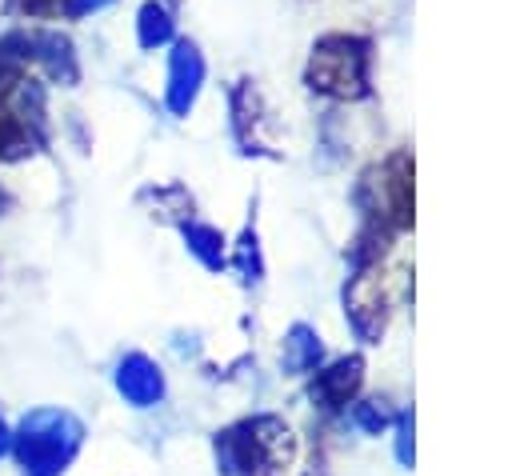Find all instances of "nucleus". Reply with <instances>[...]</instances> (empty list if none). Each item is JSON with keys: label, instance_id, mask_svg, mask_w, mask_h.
Instances as JSON below:
<instances>
[{"label": "nucleus", "instance_id": "nucleus-11", "mask_svg": "<svg viewBox=\"0 0 512 476\" xmlns=\"http://www.w3.org/2000/svg\"><path fill=\"white\" fill-rule=\"evenodd\" d=\"M184 240L204 260V268H220L224 264V236L216 228H208V224H184Z\"/></svg>", "mask_w": 512, "mask_h": 476}, {"label": "nucleus", "instance_id": "nucleus-13", "mask_svg": "<svg viewBox=\"0 0 512 476\" xmlns=\"http://www.w3.org/2000/svg\"><path fill=\"white\" fill-rule=\"evenodd\" d=\"M352 420H356L364 432H380V428H388V424H392V412H388L380 400H368V404H356Z\"/></svg>", "mask_w": 512, "mask_h": 476}, {"label": "nucleus", "instance_id": "nucleus-8", "mask_svg": "<svg viewBox=\"0 0 512 476\" xmlns=\"http://www.w3.org/2000/svg\"><path fill=\"white\" fill-rule=\"evenodd\" d=\"M196 84H200V60L188 44L176 48L172 56V88H168V108L172 112H188L192 96H196Z\"/></svg>", "mask_w": 512, "mask_h": 476}, {"label": "nucleus", "instance_id": "nucleus-6", "mask_svg": "<svg viewBox=\"0 0 512 476\" xmlns=\"http://www.w3.org/2000/svg\"><path fill=\"white\" fill-rule=\"evenodd\" d=\"M360 380H364V360H360V356L336 360L332 368L316 372V380H312V400H316L320 408L336 412V408H344V404L356 396Z\"/></svg>", "mask_w": 512, "mask_h": 476}, {"label": "nucleus", "instance_id": "nucleus-19", "mask_svg": "<svg viewBox=\"0 0 512 476\" xmlns=\"http://www.w3.org/2000/svg\"><path fill=\"white\" fill-rule=\"evenodd\" d=\"M4 208H8V192L0 188V212H4Z\"/></svg>", "mask_w": 512, "mask_h": 476}, {"label": "nucleus", "instance_id": "nucleus-12", "mask_svg": "<svg viewBox=\"0 0 512 476\" xmlns=\"http://www.w3.org/2000/svg\"><path fill=\"white\" fill-rule=\"evenodd\" d=\"M8 8L28 16V20H60L64 0H8Z\"/></svg>", "mask_w": 512, "mask_h": 476}, {"label": "nucleus", "instance_id": "nucleus-17", "mask_svg": "<svg viewBox=\"0 0 512 476\" xmlns=\"http://www.w3.org/2000/svg\"><path fill=\"white\" fill-rule=\"evenodd\" d=\"M100 4H108V0H64V12L60 16H84V12L100 8Z\"/></svg>", "mask_w": 512, "mask_h": 476}, {"label": "nucleus", "instance_id": "nucleus-10", "mask_svg": "<svg viewBox=\"0 0 512 476\" xmlns=\"http://www.w3.org/2000/svg\"><path fill=\"white\" fill-rule=\"evenodd\" d=\"M32 144H40V140H36V132L24 124V116H20L16 108L0 104V160H20V156L32 152Z\"/></svg>", "mask_w": 512, "mask_h": 476}, {"label": "nucleus", "instance_id": "nucleus-5", "mask_svg": "<svg viewBox=\"0 0 512 476\" xmlns=\"http://www.w3.org/2000/svg\"><path fill=\"white\" fill-rule=\"evenodd\" d=\"M116 388H120V396H124L128 404L148 408V404H156V400L164 396V376H160V368H156L148 356L132 352V356H124L120 368H116Z\"/></svg>", "mask_w": 512, "mask_h": 476}, {"label": "nucleus", "instance_id": "nucleus-18", "mask_svg": "<svg viewBox=\"0 0 512 476\" xmlns=\"http://www.w3.org/2000/svg\"><path fill=\"white\" fill-rule=\"evenodd\" d=\"M8 448H12V432H8V428H4V420H0V456H4Z\"/></svg>", "mask_w": 512, "mask_h": 476}, {"label": "nucleus", "instance_id": "nucleus-15", "mask_svg": "<svg viewBox=\"0 0 512 476\" xmlns=\"http://www.w3.org/2000/svg\"><path fill=\"white\" fill-rule=\"evenodd\" d=\"M236 268H240L244 280H256L260 276V256H256V236L252 232H244V240L236 248Z\"/></svg>", "mask_w": 512, "mask_h": 476}, {"label": "nucleus", "instance_id": "nucleus-9", "mask_svg": "<svg viewBox=\"0 0 512 476\" xmlns=\"http://www.w3.org/2000/svg\"><path fill=\"white\" fill-rule=\"evenodd\" d=\"M324 360V344L308 324H292L284 336V368L288 372H312Z\"/></svg>", "mask_w": 512, "mask_h": 476}, {"label": "nucleus", "instance_id": "nucleus-4", "mask_svg": "<svg viewBox=\"0 0 512 476\" xmlns=\"http://www.w3.org/2000/svg\"><path fill=\"white\" fill-rule=\"evenodd\" d=\"M344 312H348L356 336L376 344L380 332H384V320H388V300H384L380 276H372V272L352 276V284L344 288Z\"/></svg>", "mask_w": 512, "mask_h": 476}, {"label": "nucleus", "instance_id": "nucleus-2", "mask_svg": "<svg viewBox=\"0 0 512 476\" xmlns=\"http://www.w3.org/2000/svg\"><path fill=\"white\" fill-rule=\"evenodd\" d=\"M84 444V424L64 408H36L20 420L12 452L24 476H60Z\"/></svg>", "mask_w": 512, "mask_h": 476}, {"label": "nucleus", "instance_id": "nucleus-16", "mask_svg": "<svg viewBox=\"0 0 512 476\" xmlns=\"http://www.w3.org/2000/svg\"><path fill=\"white\" fill-rule=\"evenodd\" d=\"M396 456H400V464H412V416H400V436H396Z\"/></svg>", "mask_w": 512, "mask_h": 476}, {"label": "nucleus", "instance_id": "nucleus-14", "mask_svg": "<svg viewBox=\"0 0 512 476\" xmlns=\"http://www.w3.org/2000/svg\"><path fill=\"white\" fill-rule=\"evenodd\" d=\"M164 36H168V16L148 4V8L140 12V40H144V44H156V40H164Z\"/></svg>", "mask_w": 512, "mask_h": 476}, {"label": "nucleus", "instance_id": "nucleus-7", "mask_svg": "<svg viewBox=\"0 0 512 476\" xmlns=\"http://www.w3.org/2000/svg\"><path fill=\"white\" fill-rule=\"evenodd\" d=\"M32 64H40L52 80H64V84H72V80H76L72 44H68L60 32H52V28L32 32Z\"/></svg>", "mask_w": 512, "mask_h": 476}, {"label": "nucleus", "instance_id": "nucleus-1", "mask_svg": "<svg viewBox=\"0 0 512 476\" xmlns=\"http://www.w3.org/2000/svg\"><path fill=\"white\" fill-rule=\"evenodd\" d=\"M292 432L276 416H256L216 436V460L224 476H280L292 460Z\"/></svg>", "mask_w": 512, "mask_h": 476}, {"label": "nucleus", "instance_id": "nucleus-3", "mask_svg": "<svg viewBox=\"0 0 512 476\" xmlns=\"http://www.w3.org/2000/svg\"><path fill=\"white\" fill-rule=\"evenodd\" d=\"M308 80L320 92L356 96V92H364V56L360 52L348 56V40H324L316 48V56H312Z\"/></svg>", "mask_w": 512, "mask_h": 476}]
</instances>
